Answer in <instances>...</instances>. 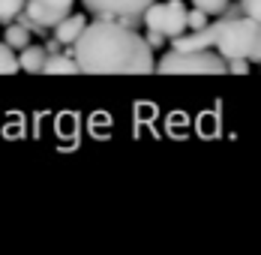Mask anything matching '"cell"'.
Returning a JSON list of instances; mask_svg holds the SVG:
<instances>
[{
    "instance_id": "cell-1",
    "label": "cell",
    "mask_w": 261,
    "mask_h": 255,
    "mask_svg": "<svg viewBox=\"0 0 261 255\" xmlns=\"http://www.w3.org/2000/svg\"><path fill=\"white\" fill-rule=\"evenodd\" d=\"M72 57L87 75H147L156 72V57L144 36L117 18H96L72 42Z\"/></svg>"
},
{
    "instance_id": "cell-2",
    "label": "cell",
    "mask_w": 261,
    "mask_h": 255,
    "mask_svg": "<svg viewBox=\"0 0 261 255\" xmlns=\"http://www.w3.org/2000/svg\"><path fill=\"white\" fill-rule=\"evenodd\" d=\"M258 36V21H252L249 15H225L219 21H213V45L225 60L231 57H246L252 54Z\"/></svg>"
},
{
    "instance_id": "cell-3",
    "label": "cell",
    "mask_w": 261,
    "mask_h": 255,
    "mask_svg": "<svg viewBox=\"0 0 261 255\" xmlns=\"http://www.w3.org/2000/svg\"><path fill=\"white\" fill-rule=\"evenodd\" d=\"M156 72L162 75H225V57L213 54L210 48L201 51H168L156 60Z\"/></svg>"
},
{
    "instance_id": "cell-4",
    "label": "cell",
    "mask_w": 261,
    "mask_h": 255,
    "mask_svg": "<svg viewBox=\"0 0 261 255\" xmlns=\"http://www.w3.org/2000/svg\"><path fill=\"white\" fill-rule=\"evenodd\" d=\"M186 12H189V9L183 6L180 0H168V3L153 0V3L141 12V18H144L147 30H156L165 39H171V36H180L183 30H186Z\"/></svg>"
},
{
    "instance_id": "cell-5",
    "label": "cell",
    "mask_w": 261,
    "mask_h": 255,
    "mask_svg": "<svg viewBox=\"0 0 261 255\" xmlns=\"http://www.w3.org/2000/svg\"><path fill=\"white\" fill-rule=\"evenodd\" d=\"M84 9L96 18H117L126 27H138L141 12L153 3V0H81Z\"/></svg>"
},
{
    "instance_id": "cell-6",
    "label": "cell",
    "mask_w": 261,
    "mask_h": 255,
    "mask_svg": "<svg viewBox=\"0 0 261 255\" xmlns=\"http://www.w3.org/2000/svg\"><path fill=\"white\" fill-rule=\"evenodd\" d=\"M72 3L75 0H24V12L36 24H42L48 30V27H54L57 21H63L72 12Z\"/></svg>"
},
{
    "instance_id": "cell-7",
    "label": "cell",
    "mask_w": 261,
    "mask_h": 255,
    "mask_svg": "<svg viewBox=\"0 0 261 255\" xmlns=\"http://www.w3.org/2000/svg\"><path fill=\"white\" fill-rule=\"evenodd\" d=\"M171 45L177 51H201V48H210L213 45V24L207 27H198L192 33L183 30L180 36H171Z\"/></svg>"
},
{
    "instance_id": "cell-8",
    "label": "cell",
    "mask_w": 261,
    "mask_h": 255,
    "mask_svg": "<svg viewBox=\"0 0 261 255\" xmlns=\"http://www.w3.org/2000/svg\"><path fill=\"white\" fill-rule=\"evenodd\" d=\"M84 27H87V18H84V15H72V12H69V15H66L63 21H57L51 30H54V39H57L60 45H72V42L81 36V30H84Z\"/></svg>"
},
{
    "instance_id": "cell-9",
    "label": "cell",
    "mask_w": 261,
    "mask_h": 255,
    "mask_svg": "<svg viewBox=\"0 0 261 255\" xmlns=\"http://www.w3.org/2000/svg\"><path fill=\"white\" fill-rule=\"evenodd\" d=\"M45 57H48L45 45H36V42H30V45H24V48L18 51V66H21L24 72L39 75V72H42V63H45Z\"/></svg>"
},
{
    "instance_id": "cell-10",
    "label": "cell",
    "mask_w": 261,
    "mask_h": 255,
    "mask_svg": "<svg viewBox=\"0 0 261 255\" xmlns=\"http://www.w3.org/2000/svg\"><path fill=\"white\" fill-rule=\"evenodd\" d=\"M79 63L75 57H66V54H48L45 63H42V75H79Z\"/></svg>"
},
{
    "instance_id": "cell-11",
    "label": "cell",
    "mask_w": 261,
    "mask_h": 255,
    "mask_svg": "<svg viewBox=\"0 0 261 255\" xmlns=\"http://www.w3.org/2000/svg\"><path fill=\"white\" fill-rule=\"evenodd\" d=\"M3 42H6L12 51H21L24 45H30V30H27L24 24H6Z\"/></svg>"
},
{
    "instance_id": "cell-12",
    "label": "cell",
    "mask_w": 261,
    "mask_h": 255,
    "mask_svg": "<svg viewBox=\"0 0 261 255\" xmlns=\"http://www.w3.org/2000/svg\"><path fill=\"white\" fill-rule=\"evenodd\" d=\"M21 66H18V57L15 51L9 48L6 42H0V75H15Z\"/></svg>"
},
{
    "instance_id": "cell-13",
    "label": "cell",
    "mask_w": 261,
    "mask_h": 255,
    "mask_svg": "<svg viewBox=\"0 0 261 255\" xmlns=\"http://www.w3.org/2000/svg\"><path fill=\"white\" fill-rule=\"evenodd\" d=\"M24 12V0H0V24H12Z\"/></svg>"
},
{
    "instance_id": "cell-14",
    "label": "cell",
    "mask_w": 261,
    "mask_h": 255,
    "mask_svg": "<svg viewBox=\"0 0 261 255\" xmlns=\"http://www.w3.org/2000/svg\"><path fill=\"white\" fill-rule=\"evenodd\" d=\"M192 6L201 9V12H207V15H225L228 0H192Z\"/></svg>"
},
{
    "instance_id": "cell-15",
    "label": "cell",
    "mask_w": 261,
    "mask_h": 255,
    "mask_svg": "<svg viewBox=\"0 0 261 255\" xmlns=\"http://www.w3.org/2000/svg\"><path fill=\"white\" fill-rule=\"evenodd\" d=\"M240 9H243V15H249L252 21L261 24V0H240Z\"/></svg>"
},
{
    "instance_id": "cell-16",
    "label": "cell",
    "mask_w": 261,
    "mask_h": 255,
    "mask_svg": "<svg viewBox=\"0 0 261 255\" xmlns=\"http://www.w3.org/2000/svg\"><path fill=\"white\" fill-rule=\"evenodd\" d=\"M186 27H192V30H198V27H207V12H201V9H192V12H186Z\"/></svg>"
},
{
    "instance_id": "cell-17",
    "label": "cell",
    "mask_w": 261,
    "mask_h": 255,
    "mask_svg": "<svg viewBox=\"0 0 261 255\" xmlns=\"http://www.w3.org/2000/svg\"><path fill=\"white\" fill-rule=\"evenodd\" d=\"M225 69H228V72H234V75H246V72H249L246 57H231V63H225Z\"/></svg>"
},
{
    "instance_id": "cell-18",
    "label": "cell",
    "mask_w": 261,
    "mask_h": 255,
    "mask_svg": "<svg viewBox=\"0 0 261 255\" xmlns=\"http://www.w3.org/2000/svg\"><path fill=\"white\" fill-rule=\"evenodd\" d=\"M144 39H147V45H150V48H159V45L165 42V36H162V33H156V30H150Z\"/></svg>"
},
{
    "instance_id": "cell-19",
    "label": "cell",
    "mask_w": 261,
    "mask_h": 255,
    "mask_svg": "<svg viewBox=\"0 0 261 255\" xmlns=\"http://www.w3.org/2000/svg\"><path fill=\"white\" fill-rule=\"evenodd\" d=\"M249 60L261 63V24H258V36H255V45H252V54H249Z\"/></svg>"
},
{
    "instance_id": "cell-20",
    "label": "cell",
    "mask_w": 261,
    "mask_h": 255,
    "mask_svg": "<svg viewBox=\"0 0 261 255\" xmlns=\"http://www.w3.org/2000/svg\"><path fill=\"white\" fill-rule=\"evenodd\" d=\"M57 48H60V42H57V39H48V42H45V51H48V54H54Z\"/></svg>"
}]
</instances>
